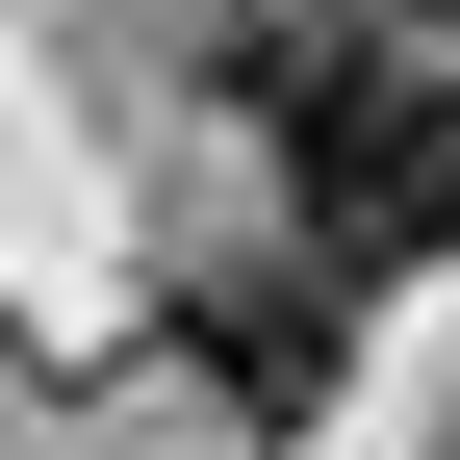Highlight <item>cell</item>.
Here are the masks:
<instances>
[{"label": "cell", "instance_id": "1", "mask_svg": "<svg viewBox=\"0 0 460 460\" xmlns=\"http://www.w3.org/2000/svg\"><path fill=\"white\" fill-rule=\"evenodd\" d=\"M230 102L281 128L307 180V256H435L460 230V51H384V26H230Z\"/></svg>", "mask_w": 460, "mask_h": 460}, {"label": "cell", "instance_id": "2", "mask_svg": "<svg viewBox=\"0 0 460 460\" xmlns=\"http://www.w3.org/2000/svg\"><path fill=\"white\" fill-rule=\"evenodd\" d=\"M332 281H358V256H307V281H205V384H230V410H332Z\"/></svg>", "mask_w": 460, "mask_h": 460}]
</instances>
